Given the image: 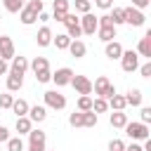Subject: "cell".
Here are the masks:
<instances>
[{
    "mask_svg": "<svg viewBox=\"0 0 151 151\" xmlns=\"http://www.w3.org/2000/svg\"><path fill=\"white\" fill-rule=\"evenodd\" d=\"M137 71H139V76H142V78H151V59H146Z\"/></svg>",
    "mask_w": 151,
    "mask_h": 151,
    "instance_id": "cell-39",
    "label": "cell"
},
{
    "mask_svg": "<svg viewBox=\"0 0 151 151\" xmlns=\"http://www.w3.org/2000/svg\"><path fill=\"white\" fill-rule=\"evenodd\" d=\"M47 139V134L40 130V127H31V132H28V144H35V142H45Z\"/></svg>",
    "mask_w": 151,
    "mask_h": 151,
    "instance_id": "cell-30",
    "label": "cell"
},
{
    "mask_svg": "<svg viewBox=\"0 0 151 151\" xmlns=\"http://www.w3.org/2000/svg\"><path fill=\"white\" fill-rule=\"evenodd\" d=\"M33 76H35L38 83H50V80H52V71H50V68H42V71L33 73Z\"/></svg>",
    "mask_w": 151,
    "mask_h": 151,
    "instance_id": "cell-37",
    "label": "cell"
},
{
    "mask_svg": "<svg viewBox=\"0 0 151 151\" xmlns=\"http://www.w3.org/2000/svg\"><path fill=\"white\" fill-rule=\"evenodd\" d=\"M123 130H125V134H127L132 142H144V139H149V134H151V132H149V125L142 123V120H132V123L127 120Z\"/></svg>",
    "mask_w": 151,
    "mask_h": 151,
    "instance_id": "cell-1",
    "label": "cell"
},
{
    "mask_svg": "<svg viewBox=\"0 0 151 151\" xmlns=\"http://www.w3.org/2000/svg\"><path fill=\"white\" fill-rule=\"evenodd\" d=\"M24 151H45V142H35V144H28V149Z\"/></svg>",
    "mask_w": 151,
    "mask_h": 151,
    "instance_id": "cell-46",
    "label": "cell"
},
{
    "mask_svg": "<svg viewBox=\"0 0 151 151\" xmlns=\"http://www.w3.org/2000/svg\"><path fill=\"white\" fill-rule=\"evenodd\" d=\"M73 5H76V14H85L92 9V0H76Z\"/></svg>",
    "mask_w": 151,
    "mask_h": 151,
    "instance_id": "cell-35",
    "label": "cell"
},
{
    "mask_svg": "<svg viewBox=\"0 0 151 151\" xmlns=\"http://www.w3.org/2000/svg\"><path fill=\"white\" fill-rule=\"evenodd\" d=\"M2 5H5V9H7L9 14H19V9L24 7L21 0H2Z\"/></svg>",
    "mask_w": 151,
    "mask_h": 151,
    "instance_id": "cell-34",
    "label": "cell"
},
{
    "mask_svg": "<svg viewBox=\"0 0 151 151\" xmlns=\"http://www.w3.org/2000/svg\"><path fill=\"white\" fill-rule=\"evenodd\" d=\"M151 5V0H132V7H137V9H146Z\"/></svg>",
    "mask_w": 151,
    "mask_h": 151,
    "instance_id": "cell-45",
    "label": "cell"
},
{
    "mask_svg": "<svg viewBox=\"0 0 151 151\" xmlns=\"http://www.w3.org/2000/svg\"><path fill=\"white\" fill-rule=\"evenodd\" d=\"M99 120V116L94 111H83V127H94Z\"/></svg>",
    "mask_w": 151,
    "mask_h": 151,
    "instance_id": "cell-29",
    "label": "cell"
},
{
    "mask_svg": "<svg viewBox=\"0 0 151 151\" xmlns=\"http://www.w3.org/2000/svg\"><path fill=\"white\" fill-rule=\"evenodd\" d=\"M12 101H14V94L12 92H2L0 94V109H9Z\"/></svg>",
    "mask_w": 151,
    "mask_h": 151,
    "instance_id": "cell-38",
    "label": "cell"
},
{
    "mask_svg": "<svg viewBox=\"0 0 151 151\" xmlns=\"http://www.w3.org/2000/svg\"><path fill=\"white\" fill-rule=\"evenodd\" d=\"M116 28H118V26H99V28H97V38H99L101 42L116 40Z\"/></svg>",
    "mask_w": 151,
    "mask_h": 151,
    "instance_id": "cell-21",
    "label": "cell"
},
{
    "mask_svg": "<svg viewBox=\"0 0 151 151\" xmlns=\"http://www.w3.org/2000/svg\"><path fill=\"white\" fill-rule=\"evenodd\" d=\"M66 12H71V2L68 0H54V5H52V17L50 19H54V21H64V17H66Z\"/></svg>",
    "mask_w": 151,
    "mask_h": 151,
    "instance_id": "cell-10",
    "label": "cell"
},
{
    "mask_svg": "<svg viewBox=\"0 0 151 151\" xmlns=\"http://www.w3.org/2000/svg\"><path fill=\"white\" fill-rule=\"evenodd\" d=\"M42 99H45V106L52 109V111H61V109H66V97H64L59 90H47V92L42 94Z\"/></svg>",
    "mask_w": 151,
    "mask_h": 151,
    "instance_id": "cell-5",
    "label": "cell"
},
{
    "mask_svg": "<svg viewBox=\"0 0 151 151\" xmlns=\"http://www.w3.org/2000/svg\"><path fill=\"white\" fill-rule=\"evenodd\" d=\"M52 31H50V26H40V31L35 33V42H38V47H50L52 45Z\"/></svg>",
    "mask_w": 151,
    "mask_h": 151,
    "instance_id": "cell-17",
    "label": "cell"
},
{
    "mask_svg": "<svg viewBox=\"0 0 151 151\" xmlns=\"http://www.w3.org/2000/svg\"><path fill=\"white\" fill-rule=\"evenodd\" d=\"M26 71H28V59H26V57H21V54H19V57L14 54V57L9 59V71H7V73H17V76H24Z\"/></svg>",
    "mask_w": 151,
    "mask_h": 151,
    "instance_id": "cell-11",
    "label": "cell"
},
{
    "mask_svg": "<svg viewBox=\"0 0 151 151\" xmlns=\"http://www.w3.org/2000/svg\"><path fill=\"white\" fill-rule=\"evenodd\" d=\"M92 92H94L97 97H101V99H109L111 94H116V87H113V83H111L106 76H99V78L92 83Z\"/></svg>",
    "mask_w": 151,
    "mask_h": 151,
    "instance_id": "cell-3",
    "label": "cell"
},
{
    "mask_svg": "<svg viewBox=\"0 0 151 151\" xmlns=\"http://www.w3.org/2000/svg\"><path fill=\"white\" fill-rule=\"evenodd\" d=\"M28 68H31L33 73H38V71H42V68H50V61H47V57H35V59L28 64Z\"/></svg>",
    "mask_w": 151,
    "mask_h": 151,
    "instance_id": "cell-27",
    "label": "cell"
},
{
    "mask_svg": "<svg viewBox=\"0 0 151 151\" xmlns=\"http://www.w3.org/2000/svg\"><path fill=\"white\" fill-rule=\"evenodd\" d=\"M0 21H2V14H0Z\"/></svg>",
    "mask_w": 151,
    "mask_h": 151,
    "instance_id": "cell-51",
    "label": "cell"
},
{
    "mask_svg": "<svg viewBox=\"0 0 151 151\" xmlns=\"http://www.w3.org/2000/svg\"><path fill=\"white\" fill-rule=\"evenodd\" d=\"M28 106H31V104H28L26 99H21V97H19V99H14V101H12L9 111H12V113L19 118V116H26V113H28Z\"/></svg>",
    "mask_w": 151,
    "mask_h": 151,
    "instance_id": "cell-22",
    "label": "cell"
},
{
    "mask_svg": "<svg viewBox=\"0 0 151 151\" xmlns=\"http://www.w3.org/2000/svg\"><path fill=\"white\" fill-rule=\"evenodd\" d=\"M21 2H26V0H21Z\"/></svg>",
    "mask_w": 151,
    "mask_h": 151,
    "instance_id": "cell-52",
    "label": "cell"
},
{
    "mask_svg": "<svg viewBox=\"0 0 151 151\" xmlns=\"http://www.w3.org/2000/svg\"><path fill=\"white\" fill-rule=\"evenodd\" d=\"M64 26H66V35L71 38V40H78L80 35H83V28H80V17L76 14V12H66V17H64V21H61Z\"/></svg>",
    "mask_w": 151,
    "mask_h": 151,
    "instance_id": "cell-2",
    "label": "cell"
},
{
    "mask_svg": "<svg viewBox=\"0 0 151 151\" xmlns=\"http://www.w3.org/2000/svg\"><path fill=\"white\" fill-rule=\"evenodd\" d=\"M123 97H125V104H127V106H134V109H137V106H142V101H144V94H142V90H139V87L127 90Z\"/></svg>",
    "mask_w": 151,
    "mask_h": 151,
    "instance_id": "cell-16",
    "label": "cell"
},
{
    "mask_svg": "<svg viewBox=\"0 0 151 151\" xmlns=\"http://www.w3.org/2000/svg\"><path fill=\"white\" fill-rule=\"evenodd\" d=\"M80 28H83V35H94L97 28H99L97 17H94L92 12H85V14L80 17Z\"/></svg>",
    "mask_w": 151,
    "mask_h": 151,
    "instance_id": "cell-8",
    "label": "cell"
},
{
    "mask_svg": "<svg viewBox=\"0 0 151 151\" xmlns=\"http://www.w3.org/2000/svg\"><path fill=\"white\" fill-rule=\"evenodd\" d=\"M0 151H2V149H0Z\"/></svg>",
    "mask_w": 151,
    "mask_h": 151,
    "instance_id": "cell-53",
    "label": "cell"
},
{
    "mask_svg": "<svg viewBox=\"0 0 151 151\" xmlns=\"http://www.w3.org/2000/svg\"><path fill=\"white\" fill-rule=\"evenodd\" d=\"M7 139H9V130H7L5 125H0V144H5Z\"/></svg>",
    "mask_w": 151,
    "mask_h": 151,
    "instance_id": "cell-47",
    "label": "cell"
},
{
    "mask_svg": "<svg viewBox=\"0 0 151 151\" xmlns=\"http://www.w3.org/2000/svg\"><path fill=\"white\" fill-rule=\"evenodd\" d=\"M139 120L142 123H151V106H142V111H139Z\"/></svg>",
    "mask_w": 151,
    "mask_h": 151,
    "instance_id": "cell-40",
    "label": "cell"
},
{
    "mask_svg": "<svg viewBox=\"0 0 151 151\" xmlns=\"http://www.w3.org/2000/svg\"><path fill=\"white\" fill-rule=\"evenodd\" d=\"M123 17H125V24L127 26H134V28H139V26H144V21H146V14H144V9H137V7H123Z\"/></svg>",
    "mask_w": 151,
    "mask_h": 151,
    "instance_id": "cell-4",
    "label": "cell"
},
{
    "mask_svg": "<svg viewBox=\"0 0 151 151\" xmlns=\"http://www.w3.org/2000/svg\"><path fill=\"white\" fill-rule=\"evenodd\" d=\"M104 54H106V59L116 61V59H120V54H123V45H120L118 40H109V42H104Z\"/></svg>",
    "mask_w": 151,
    "mask_h": 151,
    "instance_id": "cell-13",
    "label": "cell"
},
{
    "mask_svg": "<svg viewBox=\"0 0 151 151\" xmlns=\"http://www.w3.org/2000/svg\"><path fill=\"white\" fill-rule=\"evenodd\" d=\"M137 54H139V57H144V59H151V31H146V33H144V38H139Z\"/></svg>",
    "mask_w": 151,
    "mask_h": 151,
    "instance_id": "cell-15",
    "label": "cell"
},
{
    "mask_svg": "<svg viewBox=\"0 0 151 151\" xmlns=\"http://www.w3.org/2000/svg\"><path fill=\"white\" fill-rule=\"evenodd\" d=\"M111 21H113V26H120V24H125V17H123V7H111Z\"/></svg>",
    "mask_w": 151,
    "mask_h": 151,
    "instance_id": "cell-31",
    "label": "cell"
},
{
    "mask_svg": "<svg viewBox=\"0 0 151 151\" xmlns=\"http://www.w3.org/2000/svg\"><path fill=\"white\" fill-rule=\"evenodd\" d=\"M26 5H28L35 14H40V12H42V7H45V2H42V0H26Z\"/></svg>",
    "mask_w": 151,
    "mask_h": 151,
    "instance_id": "cell-41",
    "label": "cell"
},
{
    "mask_svg": "<svg viewBox=\"0 0 151 151\" xmlns=\"http://www.w3.org/2000/svg\"><path fill=\"white\" fill-rule=\"evenodd\" d=\"M106 101H109V109H113V111H125V106H127V104H125V97H123V94H118V92H116V94H111Z\"/></svg>",
    "mask_w": 151,
    "mask_h": 151,
    "instance_id": "cell-25",
    "label": "cell"
},
{
    "mask_svg": "<svg viewBox=\"0 0 151 151\" xmlns=\"http://www.w3.org/2000/svg\"><path fill=\"white\" fill-rule=\"evenodd\" d=\"M19 21H21L24 26H33V24L38 21V14H35L28 5H24V7L19 9Z\"/></svg>",
    "mask_w": 151,
    "mask_h": 151,
    "instance_id": "cell-18",
    "label": "cell"
},
{
    "mask_svg": "<svg viewBox=\"0 0 151 151\" xmlns=\"http://www.w3.org/2000/svg\"><path fill=\"white\" fill-rule=\"evenodd\" d=\"M7 71H9V61L0 59V76H7Z\"/></svg>",
    "mask_w": 151,
    "mask_h": 151,
    "instance_id": "cell-49",
    "label": "cell"
},
{
    "mask_svg": "<svg viewBox=\"0 0 151 151\" xmlns=\"http://www.w3.org/2000/svg\"><path fill=\"white\" fill-rule=\"evenodd\" d=\"M71 78H73V68L61 66V68H57V71L52 73V80H50V83H54L57 87H66V85L71 83Z\"/></svg>",
    "mask_w": 151,
    "mask_h": 151,
    "instance_id": "cell-9",
    "label": "cell"
},
{
    "mask_svg": "<svg viewBox=\"0 0 151 151\" xmlns=\"http://www.w3.org/2000/svg\"><path fill=\"white\" fill-rule=\"evenodd\" d=\"M31 127H33V123H31V118H28V116H19V118H17V123H14V130H17L19 134H28V132H31Z\"/></svg>",
    "mask_w": 151,
    "mask_h": 151,
    "instance_id": "cell-24",
    "label": "cell"
},
{
    "mask_svg": "<svg viewBox=\"0 0 151 151\" xmlns=\"http://www.w3.org/2000/svg\"><path fill=\"white\" fill-rule=\"evenodd\" d=\"M94 5H97L99 9H111V7H113V0H94Z\"/></svg>",
    "mask_w": 151,
    "mask_h": 151,
    "instance_id": "cell-43",
    "label": "cell"
},
{
    "mask_svg": "<svg viewBox=\"0 0 151 151\" xmlns=\"http://www.w3.org/2000/svg\"><path fill=\"white\" fill-rule=\"evenodd\" d=\"M125 151H144L139 142H132V144H125Z\"/></svg>",
    "mask_w": 151,
    "mask_h": 151,
    "instance_id": "cell-48",
    "label": "cell"
},
{
    "mask_svg": "<svg viewBox=\"0 0 151 151\" xmlns=\"http://www.w3.org/2000/svg\"><path fill=\"white\" fill-rule=\"evenodd\" d=\"M14 54H17V52H14V40H12L9 35H0V59L9 61Z\"/></svg>",
    "mask_w": 151,
    "mask_h": 151,
    "instance_id": "cell-12",
    "label": "cell"
},
{
    "mask_svg": "<svg viewBox=\"0 0 151 151\" xmlns=\"http://www.w3.org/2000/svg\"><path fill=\"white\" fill-rule=\"evenodd\" d=\"M38 21H50V14H47V12H45V9H42V12H40V14H38Z\"/></svg>",
    "mask_w": 151,
    "mask_h": 151,
    "instance_id": "cell-50",
    "label": "cell"
},
{
    "mask_svg": "<svg viewBox=\"0 0 151 151\" xmlns=\"http://www.w3.org/2000/svg\"><path fill=\"white\" fill-rule=\"evenodd\" d=\"M76 106H78V111H92V97L90 94H80Z\"/></svg>",
    "mask_w": 151,
    "mask_h": 151,
    "instance_id": "cell-32",
    "label": "cell"
},
{
    "mask_svg": "<svg viewBox=\"0 0 151 151\" xmlns=\"http://www.w3.org/2000/svg\"><path fill=\"white\" fill-rule=\"evenodd\" d=\"M26 116L31 118V123H42V120L47 118V106H45V104L28 106V113H26Z\"/></svg>",
    "mask_w": 151,
    "mask_h": 151,
    "instance_id": "cell-14",
    "label": "cell"
},
{
    "mask_svg": "<svg viewBox=\"0 0 151 151\" xmlns=\"http://www.w3.org/2000/svg\"><path fill=\"white\" fill-rule=\"evenodd\" d=\"M92 111L99 116V113H104V111H109V101L106 99H101V97H97V99H92Z\"/></svg>",
    "mask_w": 151,
    "mask_h": 151,
    "instance_id": "cell-33",
    "label": "cell"
},
{
    "mask_svg": "<svg viewBox=\"0 0 151 151\" xmlns=\"http://www.w3.org/2000/svg\"><path fill=\"white\" fill-rule=\"evenodd\" d=\"M5 85H7V92H19V90L24 87V76L7 73V78H5Z\"/></svg>",
    "mask_w": 151,
    "mask_h": 151,
    "instance_id": "cell-19",
    "label": "cell"
},
{
    "mask_svg": "<svg viewBox=\"0 0 151 151\" xmlns=\"http://www.w3.org/2000/svg\"><path fill=\"white\" fill-rule=\"evenodd\" d=\"M109 151H125V142L123 139H111L109 142Z\"/></svg>",
    "mask_w": 151,
    "mask_h": 151,
    "instance_id": "cell-42",
    "label": "cell"
},
{
    "mask_svg": "<svg viewBox=\"0 0 151 151\" xmlns=\"http://www.w3.org/2000/svg\"><path fill=\"white\" fill-rule=\"evenodd\" d=\"M45 151H47V149H45Z\"/></svg>",
    "mask_w": 151,
    "mask_h": 151,
    "instance_id": "cell-54",
    "label": "cell"
},
{
    "mask_svg": "<svg viewBox=\"0 0 151 151\" xmlns=\"http://www.w3.org/2000/svg\"><path fill=\"white\" fill-rule=\"evenodd\" d=\"M78 94H92V80L87 76H80V73H73L71 83H68Z\"/></svg>",
    "mask_w": 151,
    "mask_h": 151,
    "instance_id": "cell-7",
    "label": "cell"
},
{
    "mask_svg": "<svg viewBox=\"0 0 151 151\" xmlns=\"http://www.w3.org/2000/svg\"><path fill=\"white\" fill-rule=\"evenodd\" d=\"M97 21H99V26H113V21H111V17H109V14L97 17Z\"/></svg>",
    "mask_w": 151,
    "mask_h": 151,
    "instance_id": "cell-44",
    "label": "cell"
},
{
    "mask_svg": "<svg viewBox=\"0 0 151 151\" xmlns=\"http://www.w3.org/2000/svg\"><path fill=\"white\" fill-rule=\"evenodd\" d=\"M5 144H7V151H24V149H26V146H24L21 134H19V137H9Z\"/></svg>",
    "mask_w": 151,
    "mask_h": 151,
    "instance_id": "cell-28",
    "label": "cell"
},
{
    "mask_svg": "<svg viewBox=\"0 0 151 151\" xmlns=\"http://www.w3.org/2000/svg\"><path fill=\"white\" fill-rule=\"evenodd\" d=\"M109 123H111V127L123 130V127H125V123H127V113H125V111H113V113L109 116Z\"/></svg>",
    "mask_w": 151,
    "mask_h": 151,
    "instance_id": "cell-23",
    "label": "cell"
},
{
    "mask_svg": "<svg viewBox=\"0 0 151 151\" xmlns=\"http://www.w3.org/2000/svg\"><path fill=\"white\" fill-rule=\"evenodd\" d=\"M68 52H71V57H76V59H83L85 54H87V45L78 38V40H71V45H68Z\"/></svg>",
    "mask_w": 151,
    "mask_h": 151,
    "instance_id": "cell-20",
    "label": "cell"
},
{
    "mask_svg": "<svg viewBox=\"0 0 151 151\" xmlns=\"http://www.w3.org/2000/svg\"><path fill=\"white\" fill-rule=\"evenodd\" d=\"M52 45H54L57 50H68V45H71V38H68L66 33H57V38H52Z\"/></svg>",
    "mask_w": 151,
    "mask_h": 151,
    "instance_id": "cell-26",
    "label": "cell"
},
{
    "mask_svg": "<svg viewBox=\"0 0 151 151\" xmlns=\"http://www.w3.org/2000/svg\"><path fill=\"white\" fill-rule=\"evenodd\" d=\"M68 125L71 127H83V111H73L68 116Z\"/></svg>",
    "mask_w": 151,
    "mask_h": 151,
    "instance_id": "cell-36",
    "label": "cell"
},
{
    "mask_svg": "<svg viewBox=\"0 0 151 151\" xmlns=\"http://www.w3.org/2000/svg\"><path fill=\"white\" fill-rule=\"evenodd\" d=\"M120 66H123L125 73H134V71L139 68V54H137L134 50H123V54H120Z\"/></svg>",
    "mask_w": 151,
    "mask_h": 151,
    "instance_id": "cell-6",
    "label": "cell"
}]
</instances>
